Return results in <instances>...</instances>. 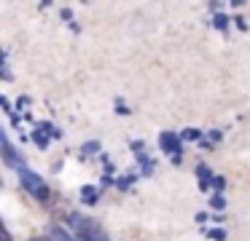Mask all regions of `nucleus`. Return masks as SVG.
I'll return each instance as SVG.
<instances>
[{
  "label": "nucleus",
  "mask_w": 250,
  "mask_h": 241,
  "mask_svg": "<svg viewBox=\"0 0 250 241\" xmlns=\"http://www.w3.org/2000/svg\"><path fill=\"white\" fill-rule=\"evenodd\" d=\"M67 225L73 228L70 236L76 241H110L108 233L103 230V225H100L97 220L81 214V212H70V214H67Z\"/></svg>",
  "instance_id": "1"
},
{
  "label": "nucleus",
  "mask_w": 250,
  "mask_h": 241,
  "mask_svg": "<svg viewBox=\"0 0 250 241\" xmlns=\"http://www.w3.org/2000/svg\"><path fill=\"white\" fill-rule=\"evenodd\" d=\"M17 174H19V180H22L24 190H27L33 198H38V201H46V198H49V185H46L35 171H30L27 164H19L17 166Z\"/></svg>",
  "instance_id": "2"
},
{
  "label": "nucleus",
  "mask_w": 250,
  "mask_h": 241,
  "mask_svg": "<svg viewBox=\"0 0 250 241\" xmlns=\"http://www.w3.org/2000/svg\"><path fill=\"white\" fill-rule=\"evenodd\" d=\"M49 236H51V241H76L65 228H60V225H51V228H49Z\"/></svg>",
  "instance_id": "3"
},
{
  "label": "nucleus",
  "mask_w": 250,
  "mask_h": 241,
  "mask_svg": "<svg viewBox=\"0 0 250 241\" xmlns=\"http://www.w3.org/2000/svg\"><path fill=\"white\" fill-rule=\"evenodd\" d=\"M162 145H164V150H169V153H178V150H180L178 137H175V134H162Z\"/></svg>",
  "instance_id": "4"
},
{
  "label": "nucleus",
  "mask_w": 250,
  "mask_h": 241,
  "mask_svg": "<svg viewBox=\"0 0 250 241\" xmlns=\"http://www.w3.org/2000/svg\"><path fill=\"white\" fill-rule=\"evenodd\" d=\"M0 241H11V233L6 230V225H3V220H0Z\"/></svg>",
  "instance_id": "5"
}]
</instances>
